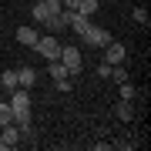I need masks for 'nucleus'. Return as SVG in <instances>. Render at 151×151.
Wrapping results in <instances>:
<instances>
[{
	"label": "nucleus",
	"instance_id": "1",
	"mask_svg": "<svg viewBox=\"0 0 151 151\" xmlns=\"http://www.w3.org/2000/svg\"><path fill=\"white\" fill-rule=\"evenodd\" d=\"M114 37H111V30H104V27H87L84 34H81V44H87V47H108Z\"/></svg>",
	"mask_w": 151,
	"mask_h": 151
},
{
	"label": "nucleus",
	"instance_id": "2",
	"mask_svg": "<svg viewBox=\"0 0 151 151\" xmlns=\"http://www.w3.org/2000/svg\"><path fill=\"white\" fill-rule=\"evenodd\" d=\"M34 50H37L44 60H57V54H60V40H57V34H44Z\"/></svg>",
	"mask_w": 151,
	"mask_h": 151
},
{
	"label": "nucleus",
	"instance_id": "3",
	"mask_svg": "<svg viewBox=\"0 0 151 151\" xmlns=\"http://www.w3.org/2000/svg\"><path fill=\"white\" fill-rule=\"evenodd\" d=\"M57 60L70 70V74H81V50H77V47L64 44V47H60V54H57Z\"/></svg>",
	"mask_w": 151,
	"mask_h": 151
},
{
	"label": "nucleus",
	"instance_id": "4",
	"mask_svg": "<svg viewBox=\"0 0 151 151\" xmlns=\"http://www.w3.org/2000/svg\"><path fill=\"white\" fill-rule=\"evenodd\" d=\"M50 77H54V87H57L60 94H67V91H70V81H67L70 70L60 64V60H50Z\"/></svg>",
	"mask_w": 151,
	"mask_h": 151
},
{
	"label": "nucleus",
	"instance_id": "5",
	"mask_svg": "<svg viewBox=\"0 0 151 151\" xmlns=\"http://www.w3.org/2000/svg\"><path fill=\"white\" fill-rule=\"evenodd\" d=\"M7 104H10L14 114H17V111H30V87H14Z\"/></svg>",
	"mask_w": 151,
	"mask_h": 151
},
{
	"label": "nucleus",
	"instance_id": "6",
	"mask_svg": "<svg viewBox=\"0 0 151 151\" xmlns=\"http://www.w3.org/2000/svg\"><path fill=\"white\" fill-rule=\"evenodd\" d=\"M124 54H128V50H124V44H121V40H111L108 47H104V64H121Z\"/></svg>",
	"mask_w": 151,
	"mask_h": 151
},
{
	"label": "nucleus",
	"instance_id": "7",
	"mask_svg": "<svg viewBox=\"0 0 151 151\" xmlns=\"http://www.w3.org/2000/svg\"><path fill=\"white\" fill-rule=\"evenodd\" d=\"M44 27H47L50 34H60V30H67V14L60 10V14H50L47 20H44Z\"/></svg>",
	"mask_w": 151,
	"mask_h": 151
},
{
	"label": "nucleus",
	"instance_id": "8",
	"mask_svg": "<svg viewBox=\"0 0 151 151\" xmlns=\"http://www.w3.org/2000/svg\"><path fill=\"white\" fill-rule=\"evenodd\" d=\"M17 40H20L24 47H37L40 34H37V27H17Z\"/></svg>",
	"mask_w": 151,
	"mask_h": 151
},
{
	"label": "nucleus",
	"instance_id": "9",
	"mask_svg": "<svg viewBox=\"0 0 151 151\" xmlns=\"http://www.w3.org/2000/svg\"><path fill=\"white\" fill-rule=\"evenodd\" d=\"M37 84V70L34 67H20L17 70V87H34Z\"/></svg>",
	"mask_w": 151,
	"mask_h": 151
},
{
	"label": "nucleus",
	"instance_id": "10",
	"mask_svg": "<svg viewBox=\"0 0 151 151\" xmlns=\"http://www.w3.org/2000/svg\"><path fill=\"white\" fill-rule=\"evenodd\" d=\"M77 10H81L84 17H94L97 10H101V0H81V4H77Z\"/></svg>",
	"mask_w": 151,
	"mask_h": 151
},
{
	"label": "nucleus",
	"instance_id": "11",
	"mask_svg": "<svg viewBox=\"0 0 151 151\" xmlns=\"http://www.w3.org/2000/svg\"><path fill=\"white\" fill-rule=\"evenodd\" d=\"M118 94H121V101H134V94H138V87L131 84V81H121V84H118Z\"/></svg>",
	"mask_w": 151,
	"mask_h": 151
},
{
	"label": "nucleus",
	"instance_id": "12",
	"mask_svg": "<svg viewBox=\"0 0 151 151\" xmlns=\"http://www.w3.org/2000/svg\"><path fill=\"white\" fill-rule=\"evenodd\" d=\"M114 114H118L121 121H131V118H134V108H131V101H121L118 108H114Z\"/></svg>",
	"mask_w": 151,
	"mask_h": 151
},
{
	"label": "nucleus",
	"instance_id": "13",
	"mask_svg": "<svg viewBox=\"0 0 151 151\" xmlns=\"http://www.w3.org/2000/svg\"><path fill=\"white\" fill-rule=\"evenodd\" d=\"M30 14H34V20H37V24H44V20H47V17H50V10H47V7H44V4H37V0H34Z\"/></svg>",
	"mask_w": 151,
	"mask_h": 151
},
{
	"label": "nucleus",
	"instance_id": "14",
	"mask_svg": "<svg viewBox=\"0 0 151 151\" xmlns=\"http://www.w3.org/2000/svg\"><path fill=\"white\" fill-rule=\"evenodd\" d=\"M0 84H4L7 91H14L17 87V70H4V74H0Z\"/></svg>",
	"mask_w": 151,
	"mask_h": 151
},
{
	"label": "nucleus",
	"instance_id": "15",
	"mask_svg": "<svg viewBox=\"0 0 151 151\" xmlns=\"http://www.w3.org/2000/svg\"><path fill=\"white\" fill-rule=\"evenodd\" d=\"M111 77H114V84L128 81V67H124V64H111Z\"/></svg>",
	"mask_w": 151,
	"mask_h": 151
},
{
	"label": "nucleus",
	"instance_id": "16",
	"mask_svg": "<svg viewBox=\"0 0 151 151\" xmlns=\"http://www.w3.org/2000/svg\"><path fill=\"white\" fill-rule=\"evenodd\" d=\"M14 121V111H10V104L7 101H0V128H4V124H10Z\"/></svg>",
	"mask_w": 151,
	"mask_h": 151
},
{
	"label": "nucleus",
	"instance_id": "17",
	"mask_svg": "<svg viewBox=\"0 0 151 151\" xmlns=\"http://www.w3.org/2000/svg\"><path fill=\"white\" fill-rule=\"evenodd\" d=\"M134 20H138V24H145V27H148V10H145V7H134Z\"/></svg>",
	"mask_w": 151,
	"mask_h": 151
},
{
	"label": "nucleus",
	"instance_id": "18",
	"mask_svg": "<svg viewBox=\"0 0 151 151\" xmlns=\"http://www.w3.org/2000/svg\"><path fill=\"white\" fill-rule=\"evenodd\" d=\"M97 77H111V64H104V60H101V64H97Z\"/></svg>",
	"mask_w": 151,
	"mask_h": 151
},
{
	"label": "nucleus",
	"instance_id": "19",
	"mask_svg": "<svg viewBox=\"0 0 151 151\" xmlns=\"http://www.w3.org/2000/svg\"><path fill=\"white\" fill-rule=\"evenodd\" d=\"M77 4L81 0H64V10H77Z\"/></svg>",
	"mask_w": 151,
	"mask_h": 151
},
{
	"label": "nucleus",
	"instance_id": "20",
	"mask_svg": "<svg viewBox=\"0 0 151 151\" xmlns=\"http://www.w3.org/2000/svg\"><path fill=\"white\" fill-rule=\"evenodd\" d=\"M0 91H4V84H0Z\"/></svg>",
	"mask_w": 151,
	"mask_h": 151
}]
</instances>
